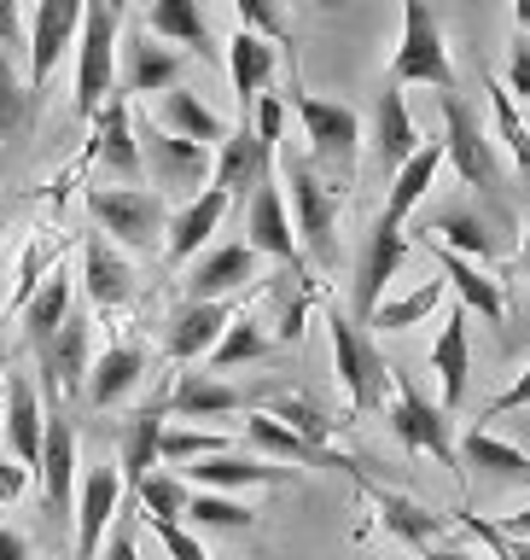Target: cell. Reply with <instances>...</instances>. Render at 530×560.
I'll return each instance as SVG.
<instances>
[{"label": "cell", "instance_id": "obj_1", "mask_svg": "<svg viewBox=\"0 0 530 560\" xmlns=\"http://www.w3.org/2000/svg\"><path fill=\"white\" fill-rule=\"evenodd\" d=\"M280 129H286V105L274 94L257 100L251 117H239L227 140L216 147V164H210V187H222L227 199H239V192H257L269 182V164L280 152Z\"/></svg>", "mask_w": 530, "mask_h": 560}, {"label": "cell", "instance_id": "obj_2", "mask_svg": "<svg viewBox=\"0 0 530 560\" xmlns=\"http://www.w3.org/2000/svg\"><path fill=\"white\" fill-rule=\"evenodd\" d=\"M280 175H286V210H292V234H297V252H304L315 269H332L339 262V192H332L315 164L304 152H280Z\"/></svg>", "mask_w": 530, "mask_h": 560}, {"label": "cell", "instance_id": "obj_3", "mask_svg": "<svg viewBox=\"0 0 530 560\" xmlns=\"http://www.w3.org/2000/svg\"><path fill=\"white\" fill-rule=\"evenodd\" d=\"M292 112L297 122H304V140H309V164L332 175V192H350V182H356V152H362V117L350 112V105L339 100H321V94H304L297 88L292 94Z\"/></svg>", "mask_w": 530, "mask_h": 560}, {"label": "cell", "instance_id": "obj_4", "mask_svg": "<svg viewBox=\"0 0 530 560\" xmlns=\"http://www.w3.org/2000/svg\"><path fill=\"white\" fill-rule=\"evenodd\" d=\"M327 332H332V368H339V380H344L350 409L356 415L385 409V397H391V362L379 357L374 332H367L356 315H344L339 304L327 310Z\"/></svg>", "mask_w": 530, "mask_h": 560}, {"label": "cell", "instance_id": "obj_5", "mask_svg": "<svg viewBox=\"0 0 530 560\" xmlns=\"http://www.w3.org/2000/svg\"><path fill=\"white\" fill-rule=\"evenodd\" d=\"M117 24L122 0H87L76 35V117H94L117 94Z\"/></svg>", "mask_w": 530, "mask_h": 560}, {"label": "cell", "instance_id": "obj_6", "mask_svg": "<svg viewBox=\"0 0 530 560\" xmlns=\"http://www.w3.org/2000/svg\"><path fill=\"white\" fill-rule=\"evenodd\" d=\"M414 82L437 88V94H455V65H449L432 0H402V47L391 59V77H385V88H414Z\"/></svg>", "mask_w": 530, "mask_h": 560}, {"label": "cell", "instance_id": "obj_7", "mask_svg": "<svg viewBox=\"0 0 530 560\" xmlns=\"http://www.w3.org/2000/svg\"><path fill=\"white\" fill-rule=\"evenodd\" d=\"M391 432H397L402 450L437 455L444 467L461 472V455H455V432H449V420H444V402H432L409 374H402V368H391Z\"/></svg>", "mask_w": 530, "mask_h": 560}, {"label": "cell", "instance_id": "obj_8", "mask_svg": "<svg viewBox=\"0 0 530 560\" xmlns=\"http://www.w3.org/2000/svg\"><path fill=\"white\" fill-rule=\"evenodd\" d=\"M87 210L129 252H152L157 228H164V192L152 187H87Z\"/></svg>", "mask_w": 530, "mask_h": 560}, {"label": "cell", "instance_id": "obj_9", "mask_svg": "<svg viewBox=\"0 0 530 560\" xmlns=\"http://www.w3.org/2000/svg\"><path fill=\"white\" fill-rule=\"evenodd\" d=\"M210 158L204 147H192V140H181V135H164L157 122L146 117L140 122V175H152L157 187H164V199L169 192H204V182H210Z\"/></svg>", "mask_w": 530, "mask_h": 560}, {"label": "cell", "instance_id": "obj_10", "mask_svg": "<svg viewBox=\"0 0 530 560\" xmlns=\"http://www.w3.org/2000/svg\"><path fill=\"white\" fill-rule=\"evenodd\" d=\"M437 100H444V158L461 170L467 187L496 192L502 187V164H496V147H490L479 112H472L461 94H437Z\"/></svg>", "mask_w": 530, "mask_h": 560}, {"label": "cell", "instance_id": "obj_11", "mask_svg": "<svg viewBox=\"0 0 530 560\" xmlns=\"http://www.w3.org/2000/svg\"><path fill=\"white\" fill-rule=\"evenodd\" d=\"M82 7H87V0H42V7H35V30H30V88H35V94L47 88L52 65L76 47Z\"/></svg>", "mask_w": 530, "mask_h": 560}, {"label": "cell", "instance_id": "obj_12", "mask_svg": "<svg viewBox=\"0 0 530 560\" xmlns=\"http://www.w3.org/2000/svg\"><path fill=\"white\" fill-rule=\"evenodd\" d=\"M245 245L274 262H286V269H304V252H297V234H292V210H286V192H280V182L269 175L257 192H251V210H245Z\"/></svg>", "mask_w": 530, "mask_h": 560}, {"label": "cell", "instance_id": "obj_13", "mask_svg": "<svg viewBox=\"0 0 530 560\" xmlns=\"http://www.w3.org/2000/svg\"><path fill=\"white\" fill-rule=\"evenodd\" d=\"M35 362H42V385L52 397H76L87 385V368H94V357H87V315L70 310L64 327L35 350Z\"/></svg>", "mask_w": 530, "mask_h": 560}, {"label": "cell", "instance_id": "obj_14", "mask_svg": "<svg viewBox=\"0 0 530 560\" xmlns=\"http://www.w3.org/2000/svg\"><path fill=\"white\" fill-rule=\"evenodd\" d=\"M0 432H7V450L17 467H35L42 462V438H47V415H42V397H35V385L24 374H7V392H0Z\"/></svg>", "mask_w": 530, "mask_h": 560}, {"label": "cell", "instance_id": "obj_15", "mask_svg": "<svg viewBox=\"0 0 530 560\" xmlns=\"http://www.w3.org/2000/svg\"><path fill=\"white\" fill-rule=\"evenodd\" d=\"M402 257H409V240H402V228L374 222V234H367V245H362V262H356V322H367V315L385 304V287L397 280Z\"/></svg>", "mask_w": 530, "mask_h": 560}, {"label": "cell", "instance_id": "obj_16", "mask_svg": "<svg viewBox=\"0 0 530 560\" xmlns=\"http://www.w3.org/2000/svg\"><path fill=\"white\" fill-rule=\"evenodd\" d=\"M42 497H47V525L70 520V472H76V427L70 415H47V438H42Z\"/></svg>", "mask_w": 530, "mask_h": 560}, {"label": "cell", "instance_id": "obj_17", "mask_svg": "<svg viewBox=\"0 0 530 560\" xmlns=\"http://www.w3.org/2000/svg\"><path fill=\"white\" fill-rule=\"evenodd\" d=\"M164 415H169V392L152 397L146 409L122 427V508H129V497L140 490V479L157 472V462H164Z\"/></svg>", "mask_w": 530, "mask_h": 560}, {"label": "cell", "instance_id": "obj_18", "mask_svg": "<svg viewBox=\"0 0 530 560\" xmlns=\"http://www.w3.org/2000/svg\"><path fill=\"white\" fill-rule=\"evenodd\" d=\"M227 322H234V304H227V298H216V304H181V310H175V322H169V332H164V357L169 362L210 357V350L222 345Z\"/></svg>", "mask_w": 530, "mask_h": 560}, {"label": "cell", "instance_id": "obj_19", "mask_svg": "<svg viewBox=\"0 0 530 560\" xmlns=\"http://www.w3.org/2000/svg\"><path fill=\"white\" fill-rule=\"evenodd\" d=\"M181 82V52H169L152 30H129L122 42V94H169Z\"/></svg>", "mask_w": 530, "mask_h": 560}, {"label": "cell", "instance_id": "obj_20", "mask_svg": "<svg viewBox=\"0 0 530 560\" xmlns=\"http://www.w3.org/2000/svg\"><path fill=\"white\" fill-rule=\"evenodd\" d=\"M251 280H257V252L245 240H227L187 275V304H216V298L251 287Z\"/></svg>", "mask_w": 530, "mask_h": 560}, {"label": "cell", "instance_id": "obj_21", "mask_svg": "<svg viewBox=\"0 0 530 560\" xmlns=\"http://www.w3.org/2000/svg\"><path fill=\"white\" fill-rule=\"evenodd\" d=\"M117 514H122L117 472L111 467H94L82 479V508H76V560H99V542L117 525Z\"/></svg>", "mask_w": 530, "mask_h": 560}, {"label": "cell", "instance_id": "obj_22", "mask_svg": "<svg viewBox=\"0 0 530 560\" xmlns=\"http://www.w3.org/2000/svg\"><path fill=\"white\" fill-rule=\"evenodd\" d=\"M152 122H157L164 135H181V140H192V147H204V152H216L222 140H227V122L210 112L199 94H187V88H169V94H157Z\"/></svg>", "mask_w": 530, "mask_h": 560}, {"label": "cell", "instance_id": "obj_23", "mask_svg": "<svg viewBox=\"0 0 530 560\" xmlns=\"http://www.w3.org/2000/svg\"><path fill=\"white\" fill-rule=\"evenodd\" d=\"M467 304H455L444 315V332L432 345V374L444 385V409H461L467 402V374H472V339H467Z\"/></svg>", "mask_w": 530, "mask_h": 560}, {"label": "cell", "instance_id": "obj_24", "mask_svg": "<svg viewBox=\"0 0 530 560\" xmlns=\"http://www.w3.org/2000/svg\"><path fill=\"white\" fill-rule=\"evenodd\" d=\"M94 158L105 170H117V182H140V140H134V122H129V105L122 94H111L94 112Z\"/></svg>", "mask_w": 530, "mask_h": 560}, {"label": "cell", "instance_id": "obj_25", "mask_svg": "<svg viewBox=\"0 0 530 560\" xmlns=\"http://www.w3.org/2000/svg\"><path fill=\"white\" fill-rule=\"evenodd\" d=\"M227 192L222 187H204V192H192V199L169 217V262H187V257H199L204 245H210V234L222 228V217H227Z\"/></svg>", "mask_w": 530, "mask_h": 560}, {"label": "cell", "instance_id": "obj_26", "mask_svg": "<svg viewBox=\"0 0 530 560\" xmlns=\"http://www.w3.org/2000/svg\"><path fill=\"white\" fill-rule=\"evenodd\" d=\"M82 287L99 310H122L134 298V269L117 257V245L105 234H87V245H82Z\"/></svg>", "mask_w": 530, "mask_h": 560}, {"label": "cell", "instance_id": "obj_27", "mask_svg": "<svg viewBox=\"0 0 530 560\" xmlns=\"http://www.w3.org/2000/svg\"><path fill=\"white\" fill-rule=\"evenodd\" d=\"M280 52L274 42H262V35L239 30L234 42H227V70H234V100H239V117L257 112V100L269 94V77H274Z\"/></svg>", "mask_w": 530, "mask_h": 560}, {"label": "cell", "instance_id": "obj_28", "mask_svg": "<svg viewBox=\"0 0 530 560\" xmlns=\"http://www.w3.org/2000/svg\"><path fill=\"white\" fill-rule=\"evenodd\" d=\"M420 147H426V140H420V129H414L402 88H385V94H379V112H374V152H379V170L397 175Z\"/></svg>", "mask_w": 530, "mask_h": 560}, {"label": "cell", "instance_id": "obj_29", "mask_svg": "<svg viewBox=\"0 0 530 560\" xmlns=\"http://www.w3.org/2000/svg\"><path fill=\"white\" fill-rule=\"evenodd\" d=\"M245 444L257 455H269V462H304V467H350L344 455H332L327 444H309L304 432H292L286 420L274 415H251V427H245Z\"/></svg>", "mask_w": 530, "mask_h": 560}, {"label": "cell", "instance_id": "obj_30", "mask_svg": "<svg viewBox=\"0 0 530 560\" xmlns=\"http://www.w3.org/2000/svg\"><path fill=\"white\" fill-rule=\"evenodd\" d=\"M140 374H146V350L140 345H111L105 357H94V368H87L82 397L94 402V409H117V402L140 385Z\"/></svg>", "mask_w": 530, "mask_h": 560}, {"label": "cell", "instance_id": "obj_31", "mask_svg": "<svg viewBox=\"0 0 530 560\" xmlns=\"http://www.w3.org/2000/svg\"><path fill=\"white\" fill-rule=\"evenodd\" d=\"M245 402V392L239 385H227L222 374H181L169 385V415L175 420H222V415H234Z\"/></svg>", "mask_w": 530, "mask_h": 560}, {"label": "cell", "instance_id": "obj_32", "mask_svg": "<svg viewBox=\"0 0 530 560\" xmlns=\"http://www.w3.org/2000/svg\"><path fill=\"white\" fill-rule=\"evenodd\" d=\"M362 490L374 497V508H379V520H385V532H397L409 549H437V537H444V514H432V508H420V502H409V497H397V490H385V485H367L362 479Z\"/></svg>", "mask_w": 530, "mask_h": 560}, {"label": "cell", "instance_id": "obj_33", "mask_svg": "<svg viewBox=\"0 0 530 560\" xmlns=\"http://www.w3.org/2000/svg\"><path fill=\"white\" fill-rule=\"evenodd\" d=\"M437 170H444V140H426L409 164H402L397 175H391V199H385V210H379V222L385 228H402L409 222V210L432 192V182H437Z\"/></svg>", "mask_w": 530, "mask_h": 560}, {"label": "cell", "instance_id": "obj_34", "mask_svg": "<svg viewBox=\"0 0 530 560\" xmlns=\"http://www.w3.org/2000/svg\"><path fill=\"white\" fill-rule=\"evenodd\" d=\"M426 252L437 257V269H444V280H449L455 292H461V304H467V310H479L484 322H502V287L479 269V262L455 257L449 245H437V240H426Z\"/></svg>", "mask_w": 530, "mask_h": 560}, {"label": "cell", "instance_id": "obj_35", "mask_svg": "<svg viewBox=\"0 0 530 560\" xmlns=\"http://www.w3.org/2000/svg\"><path fill=\"white\" fill-rule=\"evenodd\" d=\"M187 479H199L204 490H251V485H280L286 479V467L274 462H245V455H204V462L187 467Z\"/></svg>", "mask_w": 530, "mask_h": 560}, {"label": "cell", "instance_id": "obj_36", "mask_svg": "<svg viewBox=\"0 0 530 560\" xmlns=\"http://www.w3.org/2000/svg\"><path fill=\"white\" fill-rule=\"evenodd\" d=\"M455 455H461L467 467H484L496 472V479H514V485H530V455L519 444H502L490 427H472L461 444H455Z\"/></svg>", "mask_w": 530, "mask_h": 560}, {"label": "cell", "instance_id": "obj_37", "mask_svg": "<svg viewBox=\"0 0 530 560\" xmlns=\"http://www.w3.org/2000/svg\"><path fill=\"white\" fill-rule=\"evenodd\" d=\"M187 497L192 490L175 479V472H146L140 479V490L129 497V508L122 514H140L146 525H181V514H187Z\"/></svg>", "mask_w": 530, "mask_h": 560}, {"label": "cell", "instance_id": "obj_38", "mask_svg": "<svg viewBox=\"0 0 530 560\" xmlns=\"http://www.w3.org/2000/svg\"><path fill=\"white\" fill-rule=\"evenodd\" d=\"M146 30L164 35V42H181L192 52H210V30H204L199 0H152V7H146Z\"/></svg>", "mask_w": 530, "mask_h": 560}, {"label": "cell", "instance_id": "obj_39", "mask_svg": "<svg viewBox=\"0 0 530 560\" xmlns=\"http://www.w3.org/2000/svg\"><path fill=\"white\" fill-rule=\"evenodd\" d=\"M444 287H449V280H426V287H414L409 298H385V304L367 315L362 327H367V332H402V327H420L437 304H444Z\"/></svg>", "mask_w": 530, "mask_h": 560}, {"label": "cell", "instance_id": "obj_40", "mask_svg": "<svg viewBox=\"0 0 530 560\" xmlns=\"http://www.w3.org/2000/svg\"><path fill=\"white\" fill-rule=\"evenodd\" d=\"M426 240H437V245H449L455 257H496V240H490V228L472 217V210H461V205H449L444 217H432V234Z\"/></svg>", "mask_w": 530, "mask_h": 560}, {"label": "cell", "instance_id": "obj_41", "mask_svg": "<svg viewBox=\"0 0 530 560\" xmlns=\"http://www.w3.org/2000/svg\"><path fill=\"white\" fill-rule=\"evenodd\" d=\"M64 315H70V280L52 275V280H42V287H35V298L24 304V339L42 350L52 332L64 327Z\"/></svg>", "mask_w": 530, "mask_h": 560}, {"label": "cell", "instance_id": "obj_42", "mask_svg": "<svg viewBox=\"0 0 530 560\" xmlns=\"http://www.w3.org/2000/svg\"><path fill=\"white\" fill-rule=\"evenodd\" d=\"M269 332H262L257 315H234L222 332V345L210 350V368H239V362H257V357H269Z\"/></svg>", "mask_w": 530, "mask_h": 560}, {"label": "cell", "instance_id": "obj_43", "mask_svg": "<svg viewBox=\"0 0 530 560\" xmlns=\"http://www.w3.org/2000/svg\"><path fill=\"white\" fill-rule=\"evenodd\" d=\"M187 525H204V532H245L257 514L234 497H222V490H199V497H187Z\"/></svg>", "mask_w": 530, "mask_h": 560}, {"label": "cell", "instance_id": "obj_44", "mask_svg": "<svg viewBox=\"0 0 530 560\" xmlns=\"http://www.w3.org/2000/svg\"><path fill=\"white\" fill-rule=\"evenodd\" d=\"M490 117H496V135H502V147L514 152V164H519V175H525V182H530V129H525L519 105H514V94H507L502 82H490Z\"/></svg>", "mask_w": 530, "mask_h": 560}, {"label": "cell", "instance_id": "obj_45", "mask_svg": "<svg viewBox=\"0 0 530 560\" xmlns=\"http://www.w3.org/2000/svg\"><path fill=\"white\" fill-rule=\"evenodd\" d=\"M35 122V88L12 77V65H0V140L30 135Z\"/></svg>", "mask_w": 530, "mask_h": 560}, {"label": "cell", "instance_id": "obj_46", "mask_svg": "<svg viewBox=\"0 0 530 560\" xmlns=\"http://www.w3.org/2000/svg\"><path fill=\"white\" fill-rule=\"evenodd\" d=\"M204 455H227V438L192 432V427H164V462H204Z\"/></svg>", "mask_w": 530, "mask_h": 560}, {"label": "cell", "instance_id": "obj_47", "mask_svg": "<svg viewBox=\"0 0 530 560\" xmlns=\"http://www.w3.org/2000/svg\"><path fill=\"white\" fill-rule=\"evenodd\" d=\"M461 525H467V532H472V537H479V542H484V549H490V555H496V560H530V537H507V532H502V525H496V520H479V514H461Z\"/></svg>", "mask_w": 530, "mask_h": 560}, {"label": "cell", "instance_id": "obj_48", "mask_svg": "<svg viewBox=\"0 0 530 560\" xmlns=\"http://www.w3.org/2000/svg\"><path fill=\"white\" fill-rule=\"evenodd\" d=\"M234 12H239V30H251L262 35V42H286V18H280L274 0H234Z\"/></svg>", "mask_w": 530, "mask_h": 560}, {"label": "cell", "instance_id": "obj_49", "mask_svg": "<svg viewBox=\"0 0 530 560\" xmlns=\"http://www.w3.org/2000/svg\"><path fill=\"white\" fill-rule=\"evenodd\" d=\"M274 420H286L292 432H304V438H309V444H327V432H332V420H327L321 409H315V402H297V397L280 402Z\"/></svg>", "mask_w": 530, "mask_h": 560}, {"label": "cell", "instance_id": "obj_50", "mask_svg": "<svg viewBox=\"0 0 530 560\" xmlns=\"http://www.w3.org/2000/svg\"><path fill=\"white\" fill-rule=\"evenodd\" d=\"M152 532H157V542H164V555H169V560H210V555H204V542L192 537L187 525H152Z\"/></svg>", "mask_w": 530, "mask_h": 560}, {"label": "cell", "instance_id": "obj_51", "mask_svg": "<svg viewBox=\"0 0 530 560\" xmlns=\"http://www.w3.org/2000/svg\"><path fill=\"white\" fill-rule=\"evenodd\" d=\"M519 409H530V368H525V374H519L514 385H507V392H502L496 402H490L484 420H502V415H519Z\"/></svg>", "mask_w": 530, "mask_h": 560}, {"label": "cell", "instance_id": "obj_52", "mask_svg": "<svg viewBox=\"0 0 530 560\" xmlns=\"http://www.w3.org/2000/svg\"><path fill=\"white\" fill-rule=\"evenodd\" d=\"M502 88H507L514 100H519V94L530 100V42L514 47V59H507V82H502Z\"/></svg>", "mask_w": 530, "mask_h": 560}, {"label": "cell", "instance_id": "obj_53", "mask_svg": "<svg viewBox=\"0 0 530 560\" xmlns=\"http://www.w3.org/2000/svg\"><path fill=\"white\" fill-rule=\"evenodd\" d=\"M111 542H105V555L99 560H140V549H134V525H129V514H117V532H105Z\"/></svg>", "mask_w": 530, "mask_h": 560}, {"label": "cell", "instance_id": "obj_54", "mask_svg": "<svg viewBox=\"0 0 530 560\" xmlns=\"http://www.w3.org/2000/svg\"><path fill=\"white\" fill-rule=\"evenodd\" d=\"M24 485H30V472H24V467H17V462H12V455H7V450H0V508H7V502H17V497H24Z\"/></svg>", "mask_w": 530, "mask_h": 560}, {"label": "cell", "instance_id": "obj_55", "mask_svg": "<svg viewBox=\"0 0 530 560\" xmlns=\"http://www.w3.org/2000/svg\"><path fill=\"white\" fill-rule=\"evenodd\" d=\"M0 560H35L30 542H24V532H7V525H0Z\"/></svg>", "mask_w": 530, "mask_h": 560}, {"label": "cell", "instance_id": "obj_56", "mask_svg": "<svg viewBox=\"0 0 530 560\" xmlns=\"http://www.w3.org/2000/svg\"><path fill=\"white\" fill-rule=\"evenodd\" d=\"M0 47H17V0H0Z\"/></svg>", "mask_w": 530, "mask_h": 560}, {"label": "cell", "instance_id": "obj_57", "mask_svg": "<svg viewBox=\"0 0 530 560\" xmlns=\"http://www.w3.org/2000/svg\"><path fill=\"white\" fill-rule=\"evenodd\" d=\"M496 525H502L507 537H530V508H525V514H507V520H496Z\"/></svg>", "mask_w": 530, "mask_h": 560}, {"label": "cell", "instance_id": "obj_58", "mask_svg": "<svg viewBox=\"0 0 530 560\" xmlns=\"http://www.w3.org/2000/svg\"><path fill=\"white\" fill-rule=\"evenodd\" d=\"M426 560H472V555H461V549H444V542H437V549H426Z\"/></svg>", "mask_w": 530, "mask_h": 560}, {"label": "cell", "instance_id": "obj_59", "mask_svg": "<svg viewBox=\"0 0 530 560\" xmlns=\"http://www.w3.org/2000/svg\"><path fill=\"white\" fill-rule=\"evenodd\" d=\"M514 18H519V30H530V0H514Z\"/></svg>", "mask_w": 530, "mask_h": 560}, {"label": "cell", "instance_id": "obj_60", "mask_svg": "<svg viewBox=\"0 0 530 560\" xmlns=\"http://www.w3.org/2000/svg\"><path fill=\"white\" fill-rule=\"evenodd\" d=\"M519 257H525V269H530V234H525V245H519Z\"/></svg>", "mask_w": 530, "mask_h": 560}, {"label": "cell", "instance_id": "obj_61", "mask_svg": "<svg viewBox=\"0 0 530 560\" xmlns=\"http://www.w3.org/2000/svg\"><path fill=\"white\" fill-rule=\"evenodd\" d=\"M0 392H7V368H0Z\"/></svg>", "mask_w": 530, "mask_h": 560}, {"label": "cell", "instance_id": "obj_62", "mask_svg": "<svg viewBox=\"0 0 530 560\" xmlns=\"http://www.w3.org/2000/svg\"><path fill=\"white\" fill-rule=\"evenodd\" d=\"M0 287H7V275H0Z\"/></svg>", "mask_w": 530, "mask_h": 560}]
</instances>
